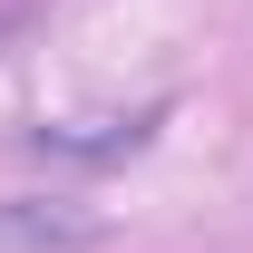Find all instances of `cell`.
I'll return each instance as SVG.
<instances>
[{"label":"cell","instance_id":"6da1fadb","mask_svg":"<svg viewBox=\"0 0 253 253\" xmlns=\"http://www.w3.org/2000/svg\"><path fill=\"white\" fill-rule=\"evenodd\" d=\"M146 136H156V107H146V117H107V126H30V146H39V156H78V166L136 156Z\"/></svg>","mask_w":253,"mask_h":253},{"label":"cell","instance_id":"7a4b0ae2","mask_svg":"<svg viewBox=\"0 0 253 253\" xmlns=\"http://www.w3.org/2000/svg\"><path fill=\"white\" fill-rule=\"evenodd\" d=\"M0 244H20V253H78V244H97V214H68V205H0Z\"/></svg>","mask_w":253,"mask_h":253}]
</instances>
